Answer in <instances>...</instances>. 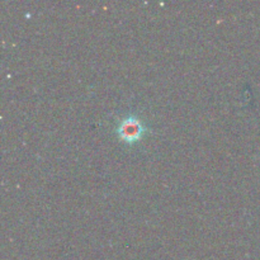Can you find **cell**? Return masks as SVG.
Wrapping results in <instances>:
<instances>
[{
    "label": "cell",
    "instance_id": "6da1fadb",
    "mask_svg": "<svg viewBox=\"0 0 260 260\" xmlns=\"http://www.w3.org/2000/svg\"><path fill=\"white\" fill-rule=\"evenodd\" d=\"M142 132H144L142 123L135 117H129V118L122 121L118 128V134L121 135L122 139L127 140V141H135L141 136Z\"/></svg>",
    "mask_w": 260,
    "mask_h": 260
}]
</instances>
